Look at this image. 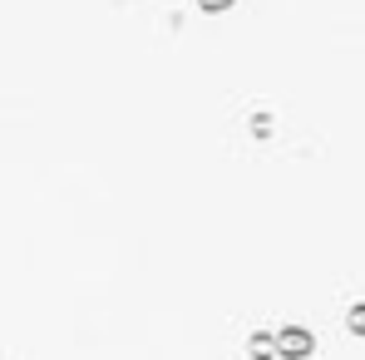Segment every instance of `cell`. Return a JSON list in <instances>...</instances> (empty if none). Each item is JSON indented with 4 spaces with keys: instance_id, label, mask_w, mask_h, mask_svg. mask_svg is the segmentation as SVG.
<instances>
[{
    "instance_id": "cell-1",
    "label": "cell",
    "mask_w": 365,
    "mask_h": 360,
    "mask_svg": "<svg viewBox=\"0 0 365 360\" xmlns=\"http://www.w3.org/2000/svg\"><path fill=\"white\" fill-rule=\"evenodd\" d=\"M277 346H282V356H306V351H311V336H306L302 326H287V331L277 336Z\"/></svg>"
},
{
    "instance_id": "cell-2",
    "label": "cell",
    "mask_w": 365,
    "mask_h": 360,
    "mask_svg": "<svg viewBox=\"0 0 365 360\" xmlns=\"http://www.w3.org/2000/svg\"><path fill=\"white\" fill-rule=\"evenodd\" d=\"M351 331L365 336V306H351Z\"/></svg>"
}]
</instances>
